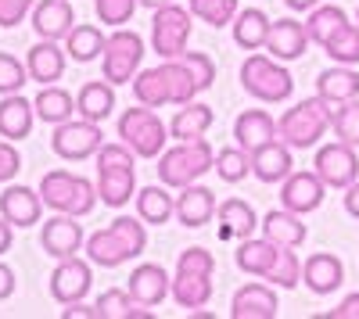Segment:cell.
I'll return each mask as SVG.
<instances>
[{
	"instance_id": "33",
	"label": "cell",
	"mask_w": 359,
	"mask_h": 319,
	"mask_svg": "<svg viewBox=\"0 0 359 319\" xmlns=\"http://www.w3.org/2000/svg\"><path fill=\"white\" fill-rule=\"evenodd\" d=\"M216 122V115L208 104H180V111L172 115V122H169V133L176 140H201L208 133V126Z\"/></svg>"
},
{
	"instance_id": "25",
	"label": "cell",
	"mask_w": 359,
	"mask_h": 319,
	"mask_svg": "<svg viewBox=\"0 0 359 319\" xmlns=\"http://www.w3.org/2000/svg\"><path fill=\"white\" fill-rule=\"evenodd\" d=\"M130 295H133L140 305H147V309L162 305L165 295H172V280L165 276L162 266L144 262V266H137V269L130 273Z\"/></svg>"
},
{
	"instance_id": "42",
	"label": "cell",
	"mask_w": 359,
	"mask_h": 319,
	"mask_svg": "<svg viewBox=\"0 0 359 319\" xmlns=\"http://www.w3.org/2000/svg\"><path fill=\"white\" fill-rule=\"evenodd\" d=\"M194 18L208 22L212 29H223V25H233L237 18V0H187Z\"/></svg>"
},
{
	"instance_id": "43",
	"label": "cell",
	"mask_w": 359,
	"mask_h": 319,
	"mask_svg": "<svg viewBox=\"0 0 359 319\" xmlns=\"http://www.w3.org/2000/svg\"><path fill=\"white\" fill-rule=\"evenodd\" d=\"M273 287H298V280H302V262H298V255L294 248H280V258H277V266L269 269L266 276Z\"/></svg>"
},
{
	"instance_id": "20",
	"label": "cell",
	"mask_w": 359,
	"mask_h": 319,
	"mask_svg": "<svg viewBox=\"0 0 359 319\" xmlns=\"http://www.w3.org/2000/svg\"><path fill=\"white\" fill-rule=\"evenodd\" d=\"M76 15H72V4L69 0H36L33 8V29L40 40H65L72 33Z\"/></svg>"
},
{
	"instance_id": "12",
	"label": "cell",
	"mask_w": 359,
	"mask_h": 319,
	"mask_svg": "<svg viewBox=\"0 0 359 319\" xmlns=\"http://www.w3.org/2000/svg\"><path fill=\"white\" fill-rule=\"evenodd\" d=\"M316 172L320 180L331 187V190H345L359 180V158H355V148L345 140H334L327 148L316 151Z\"/></svg>"
},
{
	"instance_id": "19",
	"label": "cell",
	"mask_w": 359,
	"mask_h": 319,
	"mask_svg": "<svg viewBox=\"0 0 359 319\" xmlns=\"http://www.w3.org/2000/svg\"><path fill=\"white\" fill-rule=\"evenodd\" d=\"M277 312H280L277 295H273V287H266V283H245L230 302L233 319H277Z\"/></svg>"
},
{
	"instance_id": "21",
	"label": "cell",
	"mask_w": 359,
	"mask_h": 319,
	"mask_svg": "<svg viewBox=\"0 0 359 319\" xmlns=\"http://www.w3.org/2000/svg\"><path fill=\"white\" fill-rule=\"evenodd\" d=\"M65 57H69V50L57 47V40H40L36 47H29V57H25L29 79H36L40 86L57 83L65 76Z\"/></svg>"
},
{
	"instance_id": "23",
	"label": "cell",
	"mask_w": 359,
	"mask_h": 319,
	"mask_svg": "<svg viewBox=\"0 0 359 319\" xmlns=\"http://www.w3.org/2000/svg\"><path fill=\"white\" fill-rule=\"evenodd\" d=\"M277 258H280V244H273L269 237H245L241 244H237L233 251V262L237 269H245L252 276H269V269L277 266Z\"/></svg>"
},
{
	"instance_id": "46",
	"label": "cell",
	"mask_w": 359,
	"mask_h": 319,
	"mask_svg": "<svg viewBox=\"0 0 359 319\" xmlns=\"http://www.w3.org/2000/svg\"><path fill=\"white\" fill-rule=\"evenodd\" d=\"M137 4H140V0H94V11H97V18L104 25H115L118 29V25H126L133 18Z\"/></svg>"
},
{
	"instance_id": "50",
	"label": "cell",
	"mask_w": 359,
	"mask_h": 319,
	"mask_svg": "<svg viewBox=\"0 0 359 319\" xmlns=\"http://www.w3.org/2000/svg\"><path fill=\"white\" fill-rule=\"evenodd\" d=\"M327 319H359V295H348Z\"/></svg>"
},
{
	"instance_id": "52",
	"label": "cell",
	"mask_w": 359,
	"mask_h": 319,
	"mask_svg": "<svg viewBox=\"0 0 359 319\" xmlns=\"http://www.w3.org/2000/svg\"><path fill=\"white\" fill-rule=\"evenodd\" d=\"M11 295H15V273H11V266L0 262V302L11 298Z\"/></svg>"
},
{
	"instance_id": "30",
	"label": "cell",
	"mask_w": 359,
	"mask_h": 319,
	"mask_svg": "<svg viewBox=\"0 0 359 319\" xmlns=\"http://www.w3.org/2000/svg\"><path fill=\"white\" fill-rule=\"evenodd\" d=\"M316 94L331 108H341L345 101H355L359 97V72H352V65H338V69L320 72Z\"/></svg>"
},
{
	"instance_id": "24",
	"label": "cell",
	"mask_w": 359,
	"mask_h": 319,
	"mask_svg": "<svg viewBox=\"0 0 359 319\" xmlns=\"http://www.w3.org/2000/svg\"><path fill=\"white\" fill-rule=\"evenodd\" d=\"M277 136H280L277 122L269 119L262 108L241 111V115H237V122H233V140L241 143L245 151H259V148H266V143L277 140Z\"/></svg>"
},
{
	"instance_id": "56",
	"label": "cell",
	"mask_w": 359,
	"mask_h": 319,
	"mask_svg": "<svg viewBox=\"0 0 359 319\" xmlns=\"http://www.w3.org/2000/svg\"><path fill=\"white\" fill-rule=\"evenodd\" d=\"M144 8H162V4H172V0H140Z\"/></svg>"
},
{
	"instance_id": "26",
	"label": "cell",
	"mask_w": 359,
	"mask_h": 319,
	"mask_svg": "<svg viewBox=\"0 0 359 319\" xmlns=\"http://www.w3.org/2000/svg\"><path fill=\"white\" fill-rule=\"evenodd\" d=\"M216 215V194L208 190V187H180V197H176V219L184 222L187 229H198L205 226L208 219Z\"/></svg>"
},
{
	"instance_id": "35",
	"label": "cell",
	"mask_w": 359,
	"mask_h": 319,
	"mask_svg": "<svg viewBox=\"0 0 359 319\" xmlns=\"http://www.w3.org/2000/svg\"><path fill=\"white\" fill-rule=\"evenodd\" d=\"M36 119H43V122H50V126H57V122H65V119H72V111H76V101H72V94L69 90H62V86H40V94H36Z\"/></svg>"
},
{
	"instance_id": "10",
	"label": "cell",
	"mask_w": 359,
	"mask_h": 319,
	"mask_svg": "<svg viewBox=\"0 0 359 319\" xmlns=\"http://www.w3.org/2000/svg\"><path fill=\"white\" fill-rule=\"evenodd\" d=\"M194 11L191 8H180V4H162L155 8L151 18V43L162 57H180L187 50L191 40V29H194Z\"/></svg>"
},
{
	"instance_id": "3",
	"label": "cell",
	"mask_w": 359,
	"mask_h": 319,
	"mask_svg": "<svg viewBox=\"0 0 359 319\" xmlns=\"http://www.w3.org/2000/svg\"><path fill=\"white\" fill-rule=\"evenodd\" d=\"M94 158H97L101 205H108V208L130 205V197H137V172H133L137 151L130 148V143H101V151Z\"/></svg>"
},
{
	"instance_id": "27",
	"label": "cell",
	"mask_w": 359,
	"mask_h": 319,
	"mask_svg": "<svg viewBox=\"0 0 359 319\" xmlns=\"http://www.w3.org/2000/svg\"><path fill=\"white\" fill-rule=\"evenodd\" d=\"M262 237H269L280 248H302L309 237V226L302 222V215L291 208H277L262 219Z\"/></svg>"
},
{
	"instance_id": "44",
	"label": "cell",
	"mask_w": 359,
	"mask_h": 319,
	"mask_svg": "<svg viewBox=\"0 0 359 319\" xmlns=\"http://www.w3.org/2000/svg\"><path fill=\"white\" fill-rule=\"evenodd\" d=\"M334 136L352 143V148H359V97L334 108Z\"/></svg>"
},
{
	"instance_id": "9",
	"label": "cell",
	"mask_w": 359,
	"mask_h": 319,
	"mask_svg": "<svg viewBox=\"0 0 359 319\" xmlns=\"http://www.w3.org/2000/svg\"><path fill=\"white\" fill-rule=\"evenodd\" d=\"M140 62H144V40L133 33V29H123V25H118L115 33L108 36L104 54H101L104 79L115 83V86L133 83L137 72H140Z\"/></svg>"
},
{
	"instance_id": "47",
	"label": "cell",
	"mask_w": 359,
	"mask_h": 319,
	"mask_svg": "<svg viewBox=\"0 0 359 319\" xmlns=\"http://www.w3.org/2000/svg\"><path fill=\"white\" fill-rule=\"evenodd\" d=\"M180 57L191 65V72H194V79H198L201 90H208V86L216 83V65H212V57H208V54H201V50H184Z\"/></svg>"
},
{
	"instance_id": "34",
	"label": "cell",
	"mask_w": 359,
	"mask_h": 319,
	"mask_svg": "<svg viewBox=\"0 0 359 319\" xmlns=\"http://www.w3.org/2000/svg\"><path fill=\"white\" fill-rule=\"evenodd\" d=\"M137 215H140L147 226H162V222H169V219L176 215V201H172V194L165 190V183H162V187H144V190H137Z\"/></svg>"
},
{
	"instance_id": "14",
	"label": "cell",
	"mask_w": 359,
	"mask_h": 319,
	"mask_svg": "<svg viewBox=\"0 0 359 319\" xmlns=\"http://www.w3.org/2000/svg\"><path fill=\"white\" fill-rule=\"evenodd\" d=\"M323 194H327V183L320 180V172H291L280 187V205L298 212V215H309L323 205Z\"/></svg>"
},
{
	"instance_id": "13",
	"label": "cell",
	"mask_w": 359,
	"mask_h": 319,
	"mask_svg": "<svg viewBox=\"0 0 359 319\" xmlns=\"http://www.w3.org/2000/svg\"><path fill=\"white\" fill-rule=\"evenodd\" d=\"M90 280H94V273H90V262H83V258H57V266L50 273V295L57 305H72V302H83L86 291H90Z\"/></svg>"
},
{
	"instance_id": "37",
	"label": "cell",
	"mask_w": 359,
	"mask_h": 319,
	"mask_svg": "<svg viewBox=\"0 0 359 319\" xmlns=\"http://www.w3.org/2000/svg\"><path fill=\"white\" fill-rule=\"evenodd\" d=\"M97 319H151L147 305H140L130 291H104L97 298Z\"/></svg>"
},
{
	"instance_id": "5",
	"label": "cell",
	"mask_w": 359,
	"mask_h": 319,
	"mask_svg": "<svg viewBox=\"0 0 359 319\" xmlns=\"http://www.w3.org/2000/svg\"><path fill=\"white\" fill-rule=\"evenodd\" d=\"M158 183L165 187H191L198 183L208 169H216V151L208 148V140H180L176 148L158 155Z\"/></svg>"
},
{
	"instance_id": "7",
	"label": "cell",
	"mask_w": 359,
	"mask_h": 319,
	"mask_svg": "<svg viewBox=\"0 0 359 319\" xmlns=\"http://www.w3.org/2000/svg\"><path fill=\"white\" fill-rule=\"evenodd\" d=\"M241 86L266 104H280L294 94V79L284 65H277V57H266V54H248L245 65H241Z\"/></svg>"
},
{
	"instance_id": "53",
	"label": "cell",
	"mask_w": 359,
	"mask_h": 319,
	"mask_svg": "<svg viewBox=\"0 0 359 319\" xmlns=\"http://www.w3.org/2000/svg\"><path fill=\"white\" fill-rule=\"evenodd\" d=\"M345 212H348L352 219H359V180H355L352 187H345Z\"/></svg>"
},
{
	"instance_id": "32",
	"label": "cell",
	"mask_w": 359,
	"mask_h": 319,
	"mask_svg": "<svg viewBox=\"0 0 359 319\" xmlns=\"http://www.w3.org/2000/svg\"><path fill=\"white\" fill-rule=\"evenodd\" d=\"M76 111L83 115V119H90V122H104L108 115L115 111V83H108V79L86 83L83 90L76 94Z\"/></svg>"
},
{
	"instance_id": "29",
	"label": "cell",
	"mask_w": 359,
	"mask_h": 319,
	"mask_svg": "<svg viewBox=\"0 0 359 319\" xmlns=\"http://www.w3.org/2000/svg\"><path fill=\"white\" fill-rule=\"evenodd\" d=\"M33 119H36V104L25 101L22 94H4L0 101V136L8 140H25L29 129H33Z\"/></svg>"
},
{
	"instance_id": "6",
	"label": "cell",
	"mask_w": 359,
	"mask_h": 319,
	"mask_svg": "<svg viewBox=\"0 0 359 319\" xmlns=\"http://www.w3.org/2000/svg\"><path fill=\"white\" fill-rule=\"evenodd\" d=\"M40 197H43L47 208L83 219V215L94 212V205H97L101 194H97L94 183L83 180V176H76V172L54 169V172H47V176L40 180Z\"/></svg>"
},
{
	"instance_id": "17",
	"label": "cell",
	"mask_w": 359,
	"mask_h": 319,
	"mask_svg": "<svg viewBox=\"0 0 359 319\" xmlns=\"http://www.w3.org/2000/svg\"><path fill=\"white\" fill-rule=\"evenodd\" d=\"M302 283L309 287L313 295H334L338 287L345 283V266H341V258L331 255V251L309 255L306 266H302Z\"/></svg>"
},
{
	"instance_id": "49",
	"label": "cell",
	"mask_w": 359,
	"mask_h": 319,
	"mask_svg": "<svg viewBox=\"0 0 359 319\" xmlns=\"http://www.w3.org/2000/svg\"><path fill=\"white\" fill-rule=\"evenodd\" d=\"M18 169H22V155L15 151V140H0V183L15 180Z\"/></svg>"
},
{
	"instance_id": "11",
	"label": "cell",
	"mask_w": 359,
	"mask_h": 319,
	"mask_svg": "<svg viewBox=\"0 0 359 319\" xmlns=\"http://www.w3.org/2000/svg\"><path fill=\"white\" fill-rule=\"evenodd\" d=\"M101 126L97 122H90V119H65V122H57L54 136H50V148L57 158H65V162H83V158H94L101 151Z\"/></svg>"
},
{
	"instance_id": "45",
	"label": "cell",
	"mask_w": 359,
	"mask_h": 319,
	"mask_svg": "<svg viewBox=\"0 0 359 319\" xmlns=\"http://www.w3.org/2000/svg\"><path fill=\"white\" fill-rule=\"evenodd\" d=\"M29 79V69L18 62L15 54L0 50V94H18Z\"/></svg>"
},
{
	"instance_id": "1",
	"label": "cell",
	"mask_w": 359,
	"mask_h": 319,
	"mask_svg": "<svg viewBox=\"0 0 359 319\" xmlns=\"http://www.w3.org/2000/svg\"><path fill=\"white\" fill-rule=\"evenodd\" d=\"M194 94H201V86L191 72L184 57H165V65L158 69H144L133 79V97L147 108H162V104H191Z\"/></svg>"
},
{
	"instance_id": "55",
	"label": "cell",
	"mask_w": 359,
	"mask_h": 319,
	"mask_svg": "<svg viewBox=\"0 0 359 319\" xmlns=\"http://www.w3.org/2000/svg\"><path fill=\"white\" fill-rule=\"evenodd\" d=\"M284 4H287L291 11H313V8L320 4V0H284Z\"/></svg>"
},
{
	"instance_id": "15",
	"label": "cell",
	"mask_w": 359,
	"mask_h": 319,
	"mask_svg": "<svg viewBox=\"0 0 359 319\" xmlns=\"http://www.w3.org/2000/svg\"><path fill=\"white\" fill-rule=\"evenodd\" d=\"M83 244H86V237H83V226L76 222V215L57 212L54 219H47V222H43L40 248H43L50 258H72Z\"/></svg>"
},
{
	"instance_id": "4",
	"label": "cell",
	"mask_w": 359,
	"mask_h": 319,
	"mask_svg": "<svg viewBox=\"0 0 359 319\" xmlns=\"http://www.w3.org/2000/svg\"><path fill=\"white\" fill-rule=\"evenodd\" d=\"M280 140L287 143V148H298V151H306V148H316L320 136L327 129H334V108L327 104L320 94L316 97H306V101H298L294 108H287L280 115Z\"/></svg>"
},
{
	"instance_id": "48",
	"label": "cell",
	"mask_w": 359,
	"mask_h": 319,
	"mask_svg": "<svg viewBox=\"0 0 359 319\" xmlns=\"http://www.w3.org/2000/svg\"><path fill=\"white\" fill-rule=\"evenodd\" d=\"M36 8V0H0V25L15 29L25 22V15Z\"/></svg>"
},
{
	"instance_id": "54",
	"label": "cell",
	"mask_w": 359,
	"mask_h": 319,
	"mask_svg": "<svg viewBox=\"0 0 359 319\" xmlns=\"http://www.w3.org/2000/svg\"><path fill=\"white\" fill-rule=\"evenodd\" d=\"M11 241H15V226H11L4 215H0V255L11 251Z\"/></svg>"
},
{
	"instance_id": "8",
	"label": "cell",
	"mask_w": 359,
	"mask_h": 319,
	"mask_svg": "<svg viewBox=\"0 0 359 319\" xmlns=\"http://www.w3.org/2000/svg\"><path fill=\"white\" fill-rule=\"evenodd\" d=\"M118 136L137 151V158H158L165 151L169 126L147 104H140V108H126L118 115Z\"/></svg>"
},
{
	"instance_id": "28",
	"label": "cell",
	"mask_w": 359,
	"mask_h": 319,
	"mask_svg": "<svg viewBox=\"0 0 359 319\" xmlns=\"http://www.w3.org/2000/svg\"><path fill=\"white\" fill-rule=\"evenodd\" d=\"M172 298L180 309H205L212 298V273H198V269H176L172 276Z\"/></svg>"
},
{
	"instance_id": "2",
	"label": "cell",
	"mask_w": 359,
	"mask_h": 319,
	"mask_svg": "<svg viewBox=\"0 0 359 319\" xmlns=\"http://www.w3.org/2000/svg\"><path fill=\"white\" fill-rule=\"evenodd\" d=\"M147 248V234H144V219H130V215H118L111 219V226L97 229V234L86 237V258L101 269H115L130 262V258L144 255Z\"/></svg>"
},
{
	"instance_id": "38",
	"label": "cell",
	"mask_w": 359,
	"mask_h": 319,
	"mask_svg": "<svg viewBox=\"0 0 359 319\" xmlns=\"http://www.w3.org/2000/svg\"><path fill=\"white\" fill-rule=\"evenodd\" d=\"M104 43H108V36L97 25H76L65 36V50H69L72 62H94V57L104 54Z\"/></svg>"
},
{
	"instance_id": "36",
	"label": "cell",
	"mask_w": 359,
	"mask_h": 319,
	"mask_svg": "<svg viewBox=\"0 0 359 319\" xmlns=\"http://www.w3.org/2000/svg\"><path fill=\"white\" fill-rule=\"evenodd\" d=\"M269 22L259 8H248V11H241L233 18V40H237V47H245V50H259V47H266V40H269Z\"/></svg>"
},
{
	"instance_id": "22",
	"label": "cell",
	"mask_w": 359,
	"mask_h": 319,
	"mask_svg": "<svg viewBox=\"0 0 359 319\" xmlns=\"http://www.w3.org/2000/svg\"><path fill=\"white\" fill-rule=\"evenodd\" d=\"M291 148L277 136V140H269L266 148L252 151V176L262 180V183H284L291 176Z\"/></svg>"
},
{
	"instance_id": "39",
	"label": "cell",
	"mask_w": 359,
	"mask_h": 319,
	"mask_svg": "<svg viewBox=\"0 0 359 319\" xmlns=\"http://www.w3.org/2000/svg\"><path fill=\"white\" fill-rule=\"evenodd\" d=\"M348 25V15L341 11V8H334V4H323V8H313V15H309V22H306V29H309V40L313 43H320V47H327V40H331L338 29H345Z\"/></svg>"
},
{
	"instance_id": "40",
	"label": "cell",
	"mask_w": 359,
	"mask_h": 319,
	"mask_svg": "<svg viewBox=\"0 0 359 319\" xmlns=\"http://www.w3.org/2000/svg\"><path fill=\"white\" fill-rule=\"evenodd\" d=\"M216 176L223 183H241L245 176H252V151H245L241 143L237 148H226L216 155Z\"/></svg>"
},
{
	"instance_id": "18",
	"label": "cell",
	"mask_w": 359,
	"mask_h": 319,
	"mask_svg": "<svg viewBox=\"0 0 359 319\" xmlns=\"http://www.w3.org/2000/svg\"><path fill=\"white\" fill-rule=\"evenodd\" d=\"M0 215H4L11 226L25 229V226H36L43 215V197L33 187H8L0 194Z\"/></svg>"
},
{
	"instance_id": "16",
	"label": "cell",
	"mask_w": 359,
	"mask_h": 319,
	"mask_svg": "<svg viewBox=\"0 0 359 319\" xmlns=\"http://www.w3.org/2000/svg\"><path fill=\"white\" fill-rule=\"evenodd\" d=\"M309 29L306 22H294V18H277L269 25V40H266V50L277 57V62H294L309 50Z\"/></svg>"
},
{
	"instance_id": "51",
	"label": "cell",
	"mask_w": 359,
	"mask_h": 319,
	"mask_svg": "<svg viewBox=\"0 0 359 319\" xmlns=\"http://www.w3.org/2000/svg\"><path fill=\"white\" fill-rule=\"evenodd\" d=\"M62 319H97V305L90 309V305H83V302H72V305H65Z\"/></svg>"
},
{
	"instance_id": "41",
	"label": "cell",
	"mask_w": 359,
	"mask_h": 319,
	"mask_svg": "<svg viewBox=\"0 0 359 319\" xmlns=\"http://www.w3.org/2000/svg\"><path fill=\"white\" fill-rule=\"evenodd\" d=\"M327 57L338 65H359V25L348 22L345 29H338V33L327 40Z\"/></svg>"
},
{
	"instance_id": "31",
	"label": "cell",
	"mask_w": 359,
	"mask_h": 319,
	"mask_svg": "<svg viewBox=\"0 0 359 319\" xmlns=\"http://www.w3.org/2000/svg\"><path fill=\"white\" fill-rule=\"evenodd\" d=\"M216 219H219V234L223 237H237V241L252 237L255 226H262L255 219V208L248 205V201H241V197H226L223 205L216 208Z\"/></svg>"
}]
</instances>
